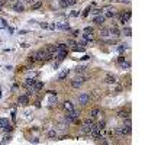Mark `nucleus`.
Masks as SVG:
<instances>
[{"instance_id": "dca6fc26", "label": "nucleus", "mask_w": 145, "mask_h": 145, "mask_svg": "<svg viewBox=\"0 0 145 145\" xmlns=\"http://www.w3.org/2000/svg\"><path fill=\"white\" fill-rule=\"evenodd\" d=\"M23 4L22 3H16V4H13V10H16V12H23Z\"/></svg>"}, {"instance_id": "2f4dec72", "label": "nucleus", "mask_w": 145, "mask_h": 145, "mask_svg": "<svg viewBox=\"0 0 145 145\" xmlns=\"http://www.w3.org/2000/svg\"><path fill=\"white\" fill-rule=\"evenodd\" d=\"M67 45H70V47H76L77 44H76V42H74L73 39H68V41H67Z\"/></svg>"}, {"instance_id": "7ed1b4c3", "label": "nucleus", "mask_w": 145, "mask_h": 145, "mask_svg": "<svg viewBox=\"0 0 145 145\" xmlns=\"http://www.w3.org/2000/svg\"><path fill=\"white\" fill-rule=\"evenodd\" d=\"M116 132H118L119 135H123V136H128V135H131V126H128V125H123V126H119V128H116Z\"/></svg>"}, {"instance_id": "4be33fe9", "label": "nucleus", "mask_w": 145, "mask_h": 145, "mask_svg": "<svg viewBox=\"0 0 145 145\" xmlns=\"http://www.w3.org/2000/svg\"><path fill=\"white\" fill-rule=\"evenodd\" d=\"M55 47H57V51H61V49H67V44H58Z\"/></svg>"}, {"instance_id": "5701e85b", "label": "nucleus", "mask_w": 145, "mask_h": 145, "mask_svg": "<svg viewBox=\"0 0 145 145\" xmlns=\"http://www.w3.org/2000/svg\"><path fill=\"white\" fill-rule=\"evenodd\" d=\"M131 33H132V29H131V28H123V35L131 36Z\"/></svg>"}, {"instance_id": "b1692460", "label": "nucleus", "mask_w": 145, "mask_h": 145, "mask_svg": "<svg viewBox=\"0 0 145 145\" xmlns=\"http://www.w3.org/2000/svg\"><path fill=\"white\" fill-rule=\"evenodd\" d=\"M113 16H115V10H109V12L105 13V17H113Z\"/></svg>"}, {"instance_id": "473e14b6", "label": "nucleus", "mask_w": 145, "mask_h": 145, "mask_svg": "<svg viewBox=\"0 0 145 145\" xmlns=\"http://www.w3.org/2000/svg\"><path fill=\"white\" fill-rule=\"evenodd\" d=\"M120 67H122V68H128L129 63H125V61H123V63H120Z\"/></svg>"}, {"instance_id": "6ab92c4d", "label": "nucleus", "mask_w": 145, "mask_h": 145, "mask_svg": "<svg viewBox=\"0 0 145 145\" xmlns=\"http://www.w3.org/2000/svg\"><path fill=\"white\" fill-rule=\"evenodd\" d=\"M118 116H119L120 119H125V118H126V116H129V115H128V112H126V110H119V112H118Z\"/></svg>"}, {"instance_id": "bb28decb", "label": "nucleus", "mask_w": 145, "mask_h": 145, "mask_svg": "<svg viewBox=\"0 0 145 145\" xmlns=\"http://www.w3.org/2000/svg\"><path fill=\"white\" fill-rule=\"evenodd\" d=\"M84 70H86V65H81V67H77V68H76V73H83Z\"/></svg>"}, {"instance_id": "79ce46f5", "label": "nucleus", "mask_w": 145, "mask_h": 145, "mask_svg": "<svg viewBox=\"0 0 145 145\" xmlns=\"http://www.w3.org/2000/svg\"><path fill=\"white\" fill-rule=\"evenodd\" d=\"M4 3H6V0H0V7H1V6H4Z\"/></svg>"}, {"instance_id": "423d86ee", "label": "nucleus", "mask_w": 145, "mask_h": 145, "mask_svg": "<svg viewBox=\"0 0 145 145\" xmlns=\"http://www.w3.org/2000/svg\"><path fill=\"white\" fill-rule=\"evenodd\" d=\"M83 83H84V79H81V77H79V79H74V80L71 81V87L79 89V87H81V86H83Z\"/></svg>"}, {"instance_id": "20e7f679", "label": "nucleus", "mask_w": 145, "mask_h": 145, "mask_svg": "<svg viewBox=\"0 0 145 145\" xmlns=\"http://www.w3.org/2000/svg\"><path fill=\"white\" fill-rule=\"evenodd\" d=\"M89 100H90V94H87V93H81L80 96H79V105H87Z\"/></svg>"}, {"instance_id": "37998d69", "label": "nucleus", "mask_w": 145, "mask_h": 145, "mask_svg": "<svg viewBox=\"0 0 145 145\" xmlns=\"http://www.w3.org/2000/svg\"><path fill=\"white\" fill-rule=\"evenodd\" d=\"M41 28H49L47 23H41Z\"/></svg>"}, {"instance_id": "ea45409f", "label": "nucleus", "mask_w": 145, "mask_h": 145, "mask_svg": "<svg viewBox=\"0 0 145 145\" xmlns=\"http://www.w3.org/2000/svg\"><path fill=\"white\" fill-rule=\"evenodd\" d=\"M23 1H26V3H29V4H33V3H35V0H23Z\"/></svg>"}, {"instance_id": "39448f33", "label": "nucleus", "mask_w": 145, "mask_h": 145, "mask_svg": "<svg viewBox=\"0 0 145 145\" xmlns=\"http://www.w3.org/2000/svg\"><path fill=\"white\" fill-rule=\"evenodd\" d=\"M90 133H92V136H93V138H100V136H102V129L99 128L97 125H93V128H92V131H90Z\"/></svg>"}, {"instance_id": "ddd939ff", "label": "nucleus", "mask_w": 145, "mask_h": 145, "mask_svg": "<svg viewBox=\"0 0 145 145\" xmlns=\"http://www.w3.org/2000/svg\"><path fill=\"white\" fill-rule=\"evenodd\" d=\"M105 81H106L107 84H115V83H116V79H115L113 76H110V74H109V76H106Z\"/></svg>"}, {"instance_id": "c9c22d12", "label": "nucleus", "mask_w": 145, "mask_h": 145, "mask_svg": "<svg viewBox=\"0 0 145 145\" xmlns=\"http://www.w3.org/2000/svg\"><path fill=\"white\" fill-rule=\"evenodd\" d=\"M118 61H119V63H123V61H125V57H122V55H120V57L118 58Z\"/></svg>"}, {"instance_id": "4468645a", "label": "nucleus", "mask_w": 145, "mask_h": 145, "mask_svg": "<svg viewBox=\"0 0 145 145\" xmlns=\"http://www.w3.org/2000/svg\"><path fill=\"white\" fill-rule=\"evenodd\" d=\"M64 109L67 110V112H71V110L74 109V106H73V103H71V102H65V103H64Z\"/></svg>"}, {"instance_id": "e433bc0d", "label": "nucleus", "mask_w": 145, "mask_h": 145, "mask_svg": "<svg viewBox=\"0 0 145 145\" xmlns=\"http://www.w3.org/2000/svg\"><path fill=\"white\" fill-rule=\"evenodd\" d=\"M71 16H73V17L79 16V12H76V10H74V12H71Z\"/></svg>"}, {"instance_id": "f8f14e48", "label": "nucleus", "mask_w": 145, "mask_h": 145, "mask_svg": "<svg viewBox=\"0 0 145 145\" xmlns=\"http://www.w3.org/2000/svg\"><path fill=\"white\" fill-rule=\"evenodd\" d=\"M105 20H106V17L105 16H96L94 17V23H97V25H103Z\"/></svg>"}, {"instance_id": "cd10ccee", "label": "nucleus", "mask_w": 145, "mask_h": 145, "mask_svg": "<svg viewBox=\"0 0 145 145\" xmlns=\"http://www.w3.org/2000/svg\"><path fill=\"white\" fill-rule=\"evenodd\" d=\"M84 32H86V33H89V35H92V33L94 32V31H93V28H90V26H87V28L84 29Z\"/></svg>"}, {"instance_id": "aec40b11", "label": "nucleus", "mask_w": 145, "mask_h": 145, "mask_svg": "<svg viewBox=\"0 0 145 145\" xmlns=\"http://www.w3.org/2000/svg\"><path fill=\"white\" fill-rule=\"evenodd\" d=\"M42 6V1H35L33 4H31V7H32V10H36V9H39Z\"/></svg>"}, {"instance_id": "f3484780", "label": "nucleus", "mask_w": 145, "mask_h": 145, "mask_svg": "<svg viewBox=\"0 0 145 145\" xmlns=\"http://www.w3.org/2000/svg\"><path fill=\"white\" fill-rule=\"evenodd\" d=\"M68 73H70L68 70H64V71H61V73H60V76H58V80H64L65 77L68 76Z\"/></svg>"}, {"instance_id": "9b49d317", "label": "nucleus", "mask_w": 145, "mask_h": 145, "mask_svg": "<svg viewBox=\"0 0 145 145\" xmlns=\"http://www.w3.org/2000/svg\"><path fill=\"white\" fill-rule=\"evenodd\" d=\"M19 103H20V105H28V103H29V97L26 96V94L19 96Z\"/></svg>"}, {"instance_id": "f257e3e1", "label": "nucleus", "mask_w": 145, "mask_h": 145, "mask_svg": "<svg viewBox=\"0 0 145 145\" xmlns=\"http://www.w3.org/2000/svg\"><path fill=\"white\" fill-rule=\"evenodd\" d=\"M93 125H94V122H93V118H89V119H86V122L83 123V132H87V133H90V131L93 128Z\"/></svg>"}, {"instance_id": "c03bdc74", "label": "nucleus", "mask_w": 145, "mask_h": 145, "mask_svg": "<svg viewBox=\"0 0 145 145\" xmlns=\"http://www.w3.org/2000/svg\"><path fill=\"white\" fill-rule=\"evenodd\" d=\"M118 1H120V3H125V1H128V0H118Z\"/></svg>"}, {"instance_id": "6e6552de", "label": "nucleus", "mask_w": 145, "mask_h": 145, "mask_svg": "<svg viewBox=\"0 0 145 145\" xmlns=\"http://www.w3.org/2000/svg\"><path fill=\"white\" fill-rule=\"evenodd\" d=\"M55 54H57V57H58V60L61 61V60H64L65 57H67V49H61V51H57Z\"/></svg>"}, {"instance_id": "a211bd4d", "label": "nucleus", "mask_w": 145, "mask_h": 145, "mask_svg": "<svg viewBox=\"0 0 145 145\" xmlns=\"http://www.w3.org/2000/svg\"><path fill=\"white\" fill-rule=\"evenodd\" d=\"M100 35H102V38H106V36H109V35H110V31H109V29H106V28H103V29L100 31Z\"/></svg>"}, {"instance_id": "72a5a7b5", "label": "nucleus", "mask_w": 145, "mask_h": 145, "mask_svg": "<svg viewBox=\"0 0 145 145\" xmlns=\"http://www.w3.org/2000/svg\"><path fill=\"white\" fill-rule=\"evenodd\" d=\"M84 39H86V41H92V36H90L89 33H86V35H84Z\"/></svg>"}, {"instance_id": "a878e982", "label": "nucleus", "mask_w": 145, "mask_h": 145, "mask_svg": "<svg viewBox=\"0 0 145 145\" xmlns=\"http://www.w3.org/2000/svg\"><path fill=\"white\" fill-rule=\"evenodd\" d=\"M48 136H49V138H55V136H57V132H55L54 129H52V131H49V132H48Z\"/></svg>"}, {"instance_id": "a19ab883", "label": "nucleus", "mask_w": 145, "mask_h": 145, "mask_svg": "<svg viewBox=\"0 0 145 145\" xmlns=\"http://www.w3.org/2000/svg\"><path fill=\"white\" fill-rule=\"evenodd\" d=\"M93 13H94V15H99V13H102V10H100V9H97V10H94Z\"/></svg>"}, {"instance_id": "1a4fd4ad", "label": "nucleus", "mask_w": 145, "mask_h": 145, "mask_svg": "<svg viewBox=\"0 0 145 145\" xmlns=\"http://www.w3.org/2000/svg\"><path fill=\"white\" fill-rule=\"evenodd\" d=\"M35 81H36V80H33V79H26V80H25V83H23V86H25L26 89H31V87H33Z\"/></svg>"}, {"instance_id": "f03ea898", "label": "nucleus", "mask_w": 145, "mask_h": 145, "mask_svg": "<svg viewBox=\"0 0 145 145\" xmlns=\"http://www.w3.org/2000/svg\"><path fill=\"white\" fill-rule=\"evenodd\" d=\"M35 58L38 60V61H44V60H48V54H47V51L45 49H39V51H36L35 54Z\"/></svg>"}, {"instance_id": "58836bf2", "label": "nucleus", "mask_w": 145, "mask_h": 145, "mask_svg": "<svg viewBox=\"0 0 145 145\" xmlns=\"http://www.w3.org/2000/svg\"><path fill=\"white\" fill-rule=\"evenodd\" d=\"M31 141H32L33 144H38V142H39V139H38V138H33V139H31Z\"/></svg>"}, {"instance_id": "c756f323", "label": "nucleus", "mask_w": 145, "mask_h": 145, "mask_svg": "<svg viewBox=\"0 0 145 145\" xmlns=\"http://www.w3.org/2000/svg\"><path fill=\"white\" fill-rule=\"evenodd\" d=\"M3 129H4L6 132H10L13 128H12V125H9V123H7V125H4V126H3Z\"/></svg>"}, {"instance_id": "412c9836", "label": "nucleus", "mask_w": 145, "mask_h": 145, "mask_svg": "<svg viewBox=\"0 0 145 145\" xmlns=\"http://www.w3.org/2000/svg\"><path fill=\"white\" fill-rule=\"evenodd\" d=\"M97 115H100V110L96 107V109H93V110L90 112V118H96Z\"/></svg>"}, {"instance_id": "2eb2a0df", "label": "nucleus", "mask_w": 145, "mask_h": 145, "mask_svg": "<svg viewBox=\"0 0 145 145\" xmlns=\"http://www.w3.org/2000/svg\"><path fill=\"white\" fill-rule=\"evenodd\" d=\"M109 31H110V35L116 36V38H118V36H120V32H119V29H118L116 26H113L112 29H109Z\"/></svg>"}, {"instance_id": "a18cd8bd", "label": "nucleus", "mask_w": 145, "mask_h": 145, "mask_svg": "<svg viewBox=\"0 0 145 145\" xmlns=\"http://www.w3.org/2000/svg\"><path fill=\"white\" fill-rule=\"evenodd\" d=\"M9 1H15V0H9Z\"/></svg>"}, {"instance_id": "0eeeda50", "label": "nucleus", "mask_w": 145, "mask_h": 145, "mask_svg": "<svg viewBox=\"0 0 145 145\" xmlns=\"http://www.w3.org/2000/svg\"><path fill=\"white\" fill-rule=\"evenodd\" d=\"M129 19H131V10H126V12H123L122 15H120V23H126Z\"/></svg>"}, {"instance_id": "f704fd0d", "label": "nucleus", "mask_w": 145, "mask_h": 145, "mask_svg": "<svg viewBox=\"0 0 145 145\" xmlns=\"http://www.w3.org/2000/svg\"><path fill=\"white\" fill-rule=\"evenodd\" d=\"M89 12H90V7H87V9L84 10V13H83V16H87V15H89Z\"/></svg>"}, {"instance_id": "c85d7f7f", "label": "nucleus", "mask_w": 145, "mask_h": 145, "mask_svg": "<svg viewBox=\"0 0 145 145\" xmlns=\"http://www.w3.org/2000/svg\"><path fill=\"white\" fill-rule=\"evenodd\" d=\"M126 47H128V45H125V44H123V45H119V47H118V51H119V52H123V51L126 49Z\"/></svg>"}, {"instance_id": "4c0bfd02", "label": "nucleus", "mask_w": 145, "mask_h": 145, "mask_svg": "<svg viewBox=\"0 0 145 145\" xmlns=\"http://www.w3.org/2000/svg\"><path fill=\"white\" fill-rule=\"evenodd\" d=\"M79 33H80L79 29H77V31H73V35H74V36H79Z\"/></svg>"}, {"instance_id": "393cba45", "label": "nucleus", "mask_w": 145, "mask_h": 145, "mask_svg": "<svg viewBox=\"0 0 145 145\" xmlns=\"http://www.w3.org/2000/svg\"><path fill=\"white\" fill-rule=\"evenodd\" d=\"M9 123V120L7 119H0V128H3L4 125H7Z\"/></svg>"}, {"instance_id": "7c9ffc66", "label": "nucleus", "mask_w": 145, "mask_h": 145, "mask_svg": "<svg viewBox=\"0 0 145 145\" xmlns=\"http://www.w3.org/2000/svg\"><path fill=\"white\" fill-rule=\"evenodd\" d=\"M64 120H65V122H73V118H71V116H70V113H67V115H65Z\"/></svg>"}, {"instance_id": "9d476101", "label": "nucleus", "mask_w": 145, "mask_h": 145, "mask_svg": "<svg viewBox=\"0 0 145 145\" xmlns=\"http://www.w3.org/2000/svg\"><path fill=\"white\" fill-rule=\"evenodd\" d=\"M42 87H44V84H42V81H35V84H33V87H31V89H32L33 92L36 93V92H38V90H41Z\"/></svg>"}]
</instances>
